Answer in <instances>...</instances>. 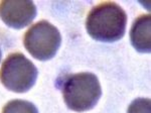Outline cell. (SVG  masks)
Segmentation results:
<instances>
[{
  "mask_svg": "<svg viewBox=\"0 0 151 113\" xmlns=\"http://www.w3.org/2000/svg\"><path fill=\"white\" fill-rule=\"evenodd\" d=\"M127 113H151V102L148 98H137L129 105Z\"/></svg>",
  "mask_w": 151,
  "mask_h": 113,
  "instance_id": "cell-8",
  "label": "cell"
},
{
  "mask_svg": "<svg viewBox=\"0 0 151 113\" xmlns=\"http://www.w3.org/2000/svg\"><path fill=\"white\" fill-rule=\"evenodd\" d=\"M62 92L68 108L77 112L94 108L102 96L99 79L88 72L68 76L63 82Z\"/></svg>",
  "mask_w": 151,
  "mask_h": 113,
  "instance_id": "cell-2",
  "label": "cell"
},
{
  "mask_svg": "<svg viewBox=\"0 0 151 113\" xmlns=\"http://www.w3.org/2000/svg\"><path fill=\"white\" fill-rule=\"evenodd\" d=\"M38 71L23 54L13 53L2 64L0 80L6 89L16 93L27 92L37 79Z\"/></svg>",
  "mask_w": 151,
  "mask_h": 113,
  "instance_id": "cell-3",
  "label": "cell"
},
{
  "mask_svg": "<svg viewBox=\"0 0 151 113\" xmlns=\"http://www.w3.org/2000/svg\"><path fill=\"white\" fill-rule=\"evenodd\" d=\"M2 113H38V109L33 103L17 99L5 104Z\"/></svg>",
  "mask_w": 151,
  "mask_h": 113,
  "instance_id": "cell-7",
  "label": "cell"
},
{
  "mask_svg": "<svg viewBox=\"0 0 151 113\" xmlns=\"http://www.w3.org/2000/svg\"><path fill=\"white\" fill-rule=\"evenodd\" d=\"M37 9L32 1H2L0 17L9 28L20 29L29 25L35 18Z\"/></svg>",
  "mask_w": 151,
  "mask_h": 113,
  "instance_id": "cell-5",
  "label": "cell"
},
{
  "mask_svg": "<svg viewBox=\"0 0 151 113\" xmlns=\"http://www.w3.org/2000/svg\"><path fill=\"white\" fill-rule=\"evenodd\" d=\"M23 43L27 51L40 61H47L55 56L62 43L60 30L47 20L38 21L25 33Z\"/></svg>",
  "mask_w": 151,
  "mask_h": 113,
  "instance_id": "cell-4",
  "label": "cell"
},
{
  "mask_svg": "<svg viewBox=\"0 0 151 113\" xmlns=\"http://www.w3.org/2000/svg\"><path fill=\"white\" fill-rule=\"evenodd\" d=\"M1 56H2V53H1V49H0V61H1Z\"/></svg>",
  "mask_w": 151,
  "mask_h": 113,
  "instance_id": "cell-9",
  "label": "cell"
},
{
  "mask_svg": "<svg viewBox=\"0 0 151 113\" xmlns=\"http://www.w3.org/2000/svg\"><path fill=\"white\" fill-rule=\"evenodd\" d=\"M127 25V14L114 2H102L93 7L87 16V31L94 40L114 43L124 36Z\"/></svg>",
  "mask_w": 151,
  "mask_h": 113,
  "instance_id": "cell-1",
  "label": "cell"
},
{
  "mask_svg": "<svg viewBox=\"0 0 151 113\" xmlns=\"http://www.w3.org/2000/svg\"><path fill=\"white\" fill-rule=\"evenodd\" d=\"M150 14H143L134 20L130 30V40L131 43L136 51H140V53H150Z\"/></svg>",
  "mask_w": 151,
  "mask_h": 113,
  "instance_id": "cell-6",
  "label": "cell"
}]
</instances>
